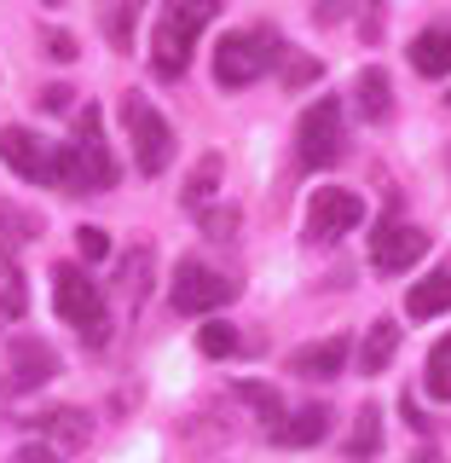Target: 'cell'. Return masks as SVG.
Instances as JSON below:
<instances>
[{
  "label": "cell",
  "instance_id": "cell-16",
  "mask_svg": "<svg viewBox=\"0 0 451 463\" xmlns=\"http://www.w3.org/2000/svg\"><path fill=\"white\" fill-rule=\"evenodd\" d=\"M394 354H399V325L394 318H376V325L365 330V342H359V371L382 376L388 365H394Z\"/></svg>",
  "mask_w": 451,
  "mask_h": 463
},
{
  "label": "cell",
  "instance_id": "cell-25",
  "mask_svg": "<svg viewBox=\"0 0 451 463\" xmlns=\"http://www.w3.org/2000/svg\"><path fill=\"white\" fill-rule=\"evenodd\" d=\"M76 250H81V260H105L110 255V232L105 226H76Z\"/></svg>",
  "mask_w": 451,
  "mask_h": 463
},
{
  "label": "cell",
  "instance_id": "cell-10",
  "mask_svg": "<svg viewBox=\"0 0 451 463\" xmlns=\"http://www.w3.org/2000/svg\"><path fill=\"white\" fill-rule=\"evenodd\" d=\"M0 163H6L12 174H23V180H52V151L47 139H35L29 128H0Z\"/></svg>",
  "mask_w": 451,
  "mask_h": 463
},
{
  "label": "cell",
  "instance_id": "cell-27",
  "mask_svg": "<svg viewBox=\"0 0 451 463\" xmlns=\"http://www.w3.org/2000/svg\"><path fill=\"white\" fill-rule=\"evenodd\" d=\"M238 221H243L238 209H209V214H202V232H209V238H231Z\"/></svg>",
  "mask_w": 451,
  "mask_h": 463
},
{
  "label": "cell",
  "instance_id": "cell-7",
  "mask_svg": "<svg viewBox=\"0 0 451 463\" xmlns=\"http://www.w3.org/2000/svg\"><path fill=\"white\" fill-rule=\"evenodd\" d=\"M231 296H238V279L202 267V260H185V267L174 272V289H168L174 313H214V307H226Z\"/></svg>",
  "mask_w": 451,
  "mask_h": 463
},
{
  "label": "cell",
  "instance_id": "cell-12",
  "mask_svg": "<svg viewBox=\"0 0 451 463\" xmlns=\"http://www.w3.org/2000/svg\"><path fill=\"white\" fill-rule=\"evenodd\" d=\"M58 376V354L47 342H35V336H23V342H12V388L18 394H29V388H41V383H52Z\"/></svg>",
  "mask_w": 451,
  "mask_h": 463
},
{
  "label": "cell",
  "instance_id": "cell-1",
  "mask_svg": "<svg viewBox=\"0 0 451 463\" xmlns=\"http://www.w3.org/2000/svg\"><path fill=\"white\" fill-rule=\"evenodd\" d=\"M52 180L64 192H110L116 185V156L99 139V105H76V139L52 151Z\"/></svg>",
  "mask_w": 451,
  "mask_h": 463
},
{
  "label": "cell",
  "instance_id": "cell-5",
  "mask_svg": "<svg viewBox=\"0 0 451 463\" xmlns=\"http://www.w3.org/2000/svg\"><path fill=\"white\" fill-rule=\"evenodd\" d=\"M52 307H58L64 325H76L87 342H105V296H99V284L87 279L76 260L52 267Z\"/></svg>",
  "mask_w": 451,
  "mask_h": 463
},
{
  "label": "cell",
  "instance_id": "cell-29",
  "mask_svg": "<svg viewBox=\"0 0 451 463\" xmlns=\"http://www.w3.org/2000/svg\"><path fill=\"white\" fill-rule=\"evenodd\" d=\"M70 93H76V87H64V81L41 87V110H70V105H76V99H70Z\"/></svg>",
  "mask_w": 451,
  "mask_h": 463
},
{
  "label": "cell",
  "instance_id": "cell-9",
  "mask_svg": "<svg viewBox=\"0 0 451 463\" xmlns=\"http://www.w3.org/2000/svg\"><path fill=\"white\" fill-rule=\"evenodd\" d=\"M428 232L423 226H411V221H382V226H371V267L376 272H405V267H417V260L428 255Z\"/></svg>",
  "mask_w": 451,
  "mask_h": 463
},
{
  "label": "cell",
  "instance_id": "cell-26",
  "mask_svg": "<svg viewBox=\"0 0 451 463\" xmlns=\"http://www.w3.org/2000/svg\"><path fill=\"white\" fill-rule=\"evenodd\" d=\"M145 272H151V250H139L134 260H127V279H122L127 296H139V301H145V289H151V279H145Z\"/></svg>",
  "mask_w": 451,
  "mask_h": 463
},
{
  "label": "cell",
  "instance_id": "cell-3",
  "mask_svg": "<svg viewBox=\"0 0 451 463\" xmlns=\"http://www.w3.org/2000/svg\"><path fill=\"white\" fill-rule=\"evenodd\" d=\"M284 52V41L272 29H226L214 41V81L221 87H249L272 70V58Z\"/></svg>",
  "mask_w": 451,
  "mask_h": 463
},
{
  "label": "cell",
  "instance_id": "cell-18",
  "mask_svg": "<svg viewBox=\"0 0 451 463\" xmlns=\"http://www.w3.org/2000/svg\"><path fill=\"white\" fill-rule=\"evenodd\" d=\"M359 110H365V122H382L388 110H394V81H388V70L382 64H371L365 76H359Z\"/></svg>",
  "mask_w": 451,
  "mask_h": 463
},
{
  "label": "cell",
  "instance_id": "cell-17",
  "mask_svg": "<svg viewBox=\"0 0 451 463\" xmlns=\"http://www.w3.org/2000/svg\"><path fill=\"white\" fill-rule=\"evenodd\" d=\"M35 232H41V221L29 209H18V203H0V260H12L23 243H35Z\"/></svg>",
  "mask_w": 451,
  "mask_h": 463
},
{
  "label": "cell",
  "instance_id": "cell-34",
  "mask_svg": "<svg viewBox=\"0 0 451 463\" xmlns=\"http://www.w3.org/2000/svg\"><path fill=\"white\" fill-rule=\"evenodd\" d=\"M47 6H70V0H47Z\"/></svg>",
  "mask_w": 451,
  "mask_h": 463
},
{
  "label": "cell",
  "instance_id": "cell-35",
  "mask_svg": "<svg viewBox=\"0 0 451 463\" xmlns=\"http://www.w3.org/2000/svg\"><path fill=\"white\" fill-rule=\"evenodd\" d=\"M446 99H451V93H446Z\"/></svg>",
  "mask_w": 451,
  "mask_h": 463
},
{
  "label": "cell",
  "instance_id": "cell-31",
  "mask_svg": "<svg viewBox=\"0 0 451 463\" xmlns=\"http://www.w3.org/2000/svg\"><path fill=\"white\" fill-rule=\"evenodd\" d=\"M47 52L58 58V64H70V58H76V35H70V29H52V35H47Z\"/></svg>",
  "mask_w": 451,
  "mask_h": 463
},
{
  "label": "cell",
  "instance_id": "cell-13",
  "mask_svg": "<svg viewBox=\"0 0 451 463\" xmlns=\"http://www.w3.org/2000/svg\"><path fill=\"white\" fill-rule=\"evenodd\" d=\"M405 313L423 325V318H440L451 313V267H434L428 279H417L411 289H405Z\"/></svg>",
  "mask_w": 451,
  "mask_h": 463
},
{
  "label": "cell",
  "instance_id": "cell-24",
  "mask_svg": "<svg viewBox=\"0 0 451 463\" xmlns=\"http://www.w3.org/2000/svg\"><path fill=\"white\" fill-rule=\"evenodd\" d=\"M197 347L209 359H226V354H238V330H231V325H202L197 330Z\"/></svg>",
  "mask_w": 451,
  "mask_h": 463
},
{
  "label": "cell",
  "instance_id": "cell-22",
  "mask_svg": "<svg viewBox=\"0 0 451 463\" xmlns=\"http://www.w3.org/2000/svg\"><path fill=\"white\" fill-rule=\"evenodd\" d=\"M214 180H221V156H202V163H197V174H192V180H185L180 203H192V209H202V203L214 197Z\"/></svg>",
  "mask_w": 451,
  "mask_h": 463
},
{
  "label": "cell",
  "instance_id": "cell-20",
  "mask_svg": "<svg viewBox=\"0 0 451 463\" xmlns=\"http://www.w3.org/2000/svg\"><path fill=\"white\" fill-rule=\"evenodd\" d=\"M423 388L434 400H451V336H440L428 347V365H423Z\"/></svg>",
  "mask_w": 451,
  "mask_h": 463
},
{
  "label": "cell",
  "instance_id": "cell-14",
  "mask_svg": "<svg viewBox=\"0 0 451 463\" xmlns=\"http://www.w3.org/2000/svg\"><path fill=\"white\" fill-rule=\"evenodd\" d=\"M330 434V411L324 405H301V411H289V417H278V423H272V440L278 446H318Z\"/></svg>",
  "mask_w": 451,
  "mask_h": 463
},
{
  "label": "cell",
  "instance_id": "cell-2",
  "mask_svg": "<svg viewBox=\"0 0 451 463\" xmlns=\"http://www.w3.org/2000/svg\"><path fill=\"white\" fill-rule=\"evenodd\" d=\"M221 0H168L163 18H156V35H151V64L156 76H185L192 70V52H197V35L214 24Z\"/></svg>",
  "mask_w": 451,
  "mask_h": 463
},
{
  "label": "cell",
  "instance_id": "cell-23",
  "mask_svg": "<svg viewBox=\"0 0 451 463\" xmlns=\"http://www.w3.org/2000/svg\"><path fill=\"white\" fill-rule=\"evenodd\" d=\"M231 394H238L243 405H255L260 417H272V423H278V417H284V400H278V388H260V383H238V388H231Z\"/></svg>",
  "mask_w": 451,
  "mask_h": 463
},
{
  "label": "cell",
  "instance_id": "cell-4",
  "mask_svg": "<svg viewBox=\"0 0 451 463\" xmlns=\"http://www.w3.org/2000/svg\"><path fill=\"white\" fill-rule=\"evenodd\" d=\"M347 151V128H342V99H313L296 122V156L301 168H336Z\"/></svg>",
  "mask_w": 451,
  "mask_h": 463
},
{
  "label": "cell",
  "instance_id": "cell-6",
  "mask_svg": "<svg viewBox=\"0 0 451 463\" xmlns=\"http://www.w3.org/2000/svg\"><path fill=\"white\" fill-rule=\"evenodd\" d=\"M122 128H127V139H134L139 174H163V168L174 163V128H168V116L156 110L151 99L127 93V99H122Z\"/></svg>",
  "mask_w": 451,
  "mask_h": 463
},
{
  "label": "cell",
  "instance_id": "cell-33",
  "mask_svg": "<svg viewBox=\"0 0 451 463\" xmlns=\"http://www.w3.org/2000/svg\"><path fill=\"white\" fill-rule=\"evenodd\" d=\"M18 307H23V296H6V301H0V318H12Z\"/></svg>",
  "mask_w": 451,
  "mask_h": 463
},
{
  "label": "cell",
  "instance_id": "cell-15",
  "mask_svg": "<svg viewBox=\"0 0 451 463\" xmlns=\"http://www.w3.org/2000/svg\"><path fill=\"white\" fill-rule=\"evenodd\" d=\"M411 70L417 76H451V24H428L411 41Z\"/></svg>",
  "mask_w": 451,
  "mask_h": 463
},
{
  "label": "cell",
  "instance_id": "cell-11",
  "mask_svg": "<svg viewBox=\"0 0 451 463\" xmlns=\"http://www.w3.org/2000/svg\"><path fill=\"white\" fill-rule=\"evenodd\" d=\"M289 371L307 376V383H330V376L347 371V336H324V342H307L289 354Z\"/></svg>",
  "mask_w": 451,
  "mask_h": 463
},
{
  "label": "cell",
  "instance_id": "cell-21",
  "mask_svg": "<svg viewBox=\"0 0 451 463\" xmlns=\"http://www.w3.org/2000/svg\"><path fill=\"white\" fill-rule=\"evenodd\" d=\"M376 446H382V411H376V405H365V411H359V423H353V440H347V458H371Z\"/></svg>",
  "mask_w": 451,
  "mask_h": 463
},
{
  "label": "cell",
  "instance_id": "cell-28",
  "mask_svg": "<svg viewBox=\"0 0 451 463\" xmlns=\"http://www.w3.org/2000/svg\"><path fill=\"white\" fill-rule=\"evenodd\" d=\"M359 0H313V24H342Z\"/></svg>",
  "mask_w": 451,
  "mask_h": 463
},
{
  "label": "cell",
  "instance_id": "cell-30",
  "mask_svg": "<svg viewBox=\"0 0 451 463\" xmlns=\"http://www.w3.org/2000/svg\"><path fill=\"white\" fill-rule=\"evenodd\" d=\"M12 463H58V452L47 440H29V446H18V452H12Z\"/></svg>",
  "mask_w": 451,
  "mask_h": 463
},
{
  "label": "cell",
  "instance_id": "cell-8",
  "mask_svg": "<svg viewBox=\"0 0 451 463\" xmlns=\"http://www.w3.org/2000/svg\"><path fill=\"white\" fill-rule=\"evenodd\" d=\"M359 221H365V203L353 192H342V185H324L307 203V238L313 243H336L347 232H359Z\"/></svg>",
  "mask_w": 451,
  "mask_h": 463
},
{
  "label": "cell",
  "instance_id": "cell-32",
  "mask_svg": "<svg viewBox=\"0 0 451 463\" xmlns=\"http://www.w3.org/2000/svg\"><path fill=\"white\" fill-rule=\"evenodd\" d=\"M411 463H446V458L434 452V446H417V452H411Z\"/></svg>",
  "mask_w": 451,
  "mask_h": 463
},
{
  "label": "cell",
  "instance_id": "cell-19",
  "mask_svg": "<svg viewBox=\"0 0 451 463\" xmlns=\"http://www.w3.org/2000/svg\"><path fill=\"white\" fill-rule=\"evenodd\" d=\"M41 429H47L58 446H87V434H93V417L76 411V405H58V411L41 417Z\"/></svg>",
  "mask_w": 451,
  "mask_h": 463
}]
</instances>
